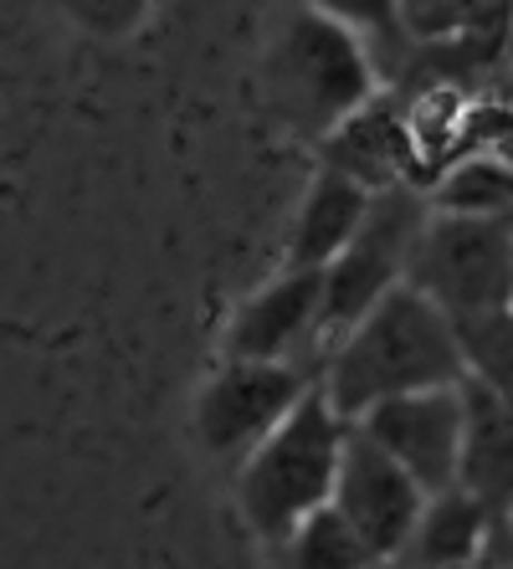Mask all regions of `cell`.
<instances>
[{"label":"cell","mask_w":513,"mask_h":569,"mask_svg":"<svg viewBox=\"0 0 513 569\" xmlns=\"http://www.w3.org/2000/svg\"><path fill=\"white\" fill-rule=\"evenodd\" d=\"M406 282L452 323L509 313L513 303V216L432 211L416 237Z\"/></svg>","instance_id":"277c9868"},{"label":"cell","mask_w":513,"mask_h":569,"mask_svg":"<svg viewBox=\"0 0 513 569\" xmlns=\"http://www.w3.org/2000/svg\"><path fill=\"white\" fill-rule=\"evenodd\" d=\"M159 0H52V11L62 16L67 27L88 41H103V47H119L134 31L155 16Z\"/></svg>","instance_id":"ac0fdd59"},{"label":"cell","mask_w":513,"mask_h":569,"mask_svg":"<svg viewBox=\"0 0 513 569\" xmlns=\"http://www.w3.org/2000/svg\"><path fill=\"white\" fill-rule=\"evenodd\" d=\"M462 451H457V488L503 523L513 508V411L487 385L462 375Z\"/></svg>","instance_id":"8fae6325"},{"label":"cell","mask_w":513,"mask_h":569,"mask_svg":"<svg viewBox=\"0 0 513 569\" xmlns=\"http://www.w3.org/2000/svg\"><path fill=\"white\" fill-rule=\"evenodd\" d=\"M318 385V370L303 365H263V359H221V370L200 385L190 431L211 462L237 472L247 451Z\"/></svg>","instance_id":"8992f818"},{"label":"cell","mask_w":513,"mask_h":569,"mask_svg":"<svg viewBox=\"0 0 513 569\" xmlns=\"http://www.w3.org/2000/svg\"><path fill=\"white\" fill-rule=\"evenodd\" d=\"M359 437L401 462L426 492L457 488V451H462V390L436 385V390H411L369 406L359 421H349Z\"/></svg>","instance_id":"52a82bcc"},{"label":"cell","mask_w":513,"mask_h":569,"mask_svg":"<svg viewBox=\"0 0 513 569\" xmlns=\"http://www.w3.org/2000/svg\"><path fill=\"white\" fill-rule=\"evenodd\" d=\"M426 200L447 216H513V164L503 154H457Z\"/></svg>","instance_id":"5bb4252c"},{"label":"cell","mask_w":513,"mask_h":569,"mask_svg":"<svg viewBox=\"0 0 513 569\" xmlns=\"http://www.w3.org/2000/svg\"><path fill=\"white\" fill-rule=\"evenodd\" d=\"M277 555H283V569H385L334 508H318L314 518H303L298 529L277 543Z\"/></svg>","instance_id":"9a60e30c"},{"label":"cell","mask_w":513,"mask_h":569,"mask_svg":"<svg viewBox=\"0 0 513 569\" xmlns=\"http://www.w3.org/2000/svg\"><path fill=\"white\" fill-rule=\"evenodd\" d=\"M422 503H426L422 482L349 426L329 508L369 543V555L381 559V565L406 543V533H411V523H416V513H422Z\"/></svg>","instance_id":"ba28073f"},{"label":"cell","mask_w":513,"mask_h":569,"mask_svg":"<svg viewBox=\"0 0 513 569\" xmlns=\"http://www.w3.org/2000/svg\"><path fill=\"white\" fill-rule=\"evenodd\" d=\"M493 518L462 488L426 492L422 513L411 523L406 543L385 559V569H477V559L493 543Z\"/></svg>","instance_id":"7c38bea8"},{"label":"cell","mask_w":513,"mask_h":569,"mask_svg":"<svg viewBox=\"0 0 513 569\" xmlns=\"http://www.w3.org/2000/svg\"><path fill=\"white\" fill-rule=\"evenodd\" d=\"M226 359H263V365H303L324 349V272L283 267L267 288L241 298L221 333Z\"/></svg>","instance_id":"9c48e42d"},{"label":"cell","mask_w":513,"mask_h":569,"mask_svg":"<svg viewBox=\"0 0 513 569\" xmlns=\"http://www.w3.org/2000/svg\"><path fill=\"white\" fill-rule=\"evenodd\" d=\"M344 437H349V421L334 411L329 396L314 385V390L247 451V462L237 467V508L257 539L277 549L303 518H314L318 508H329L339 457H344Z\"/></svg>","instance_id":"7a4b0ae2"},{"label":"cell","mask_w":513,"mask_h":569,"mask_svg":"<svg viewBox=\"0 0 513 569\" xmlns=\"http://www.w3.org/2000/svg\"><path fill=\"white\" fill-rule=\"evenodd\" d=\"M365 211H369V190L355 186L349 174L318 164L314 180L298 196V216H293V231H288V267L324 272L355 241Z\"/></svg>","instance_id":"4fadbf2b"},{"label":"cell","mask_w":513,"mask_h":569,"mask_svg":"<svg viewBox=\"0 0 513 569\" xmlns=\"http://www.w3.org/2000/svg\"><path fill=\"white\" fill-rule=\"evenodd\" d=\"M452 6L457 0H401V21H406L411 41H436L452 31Z\"/></svg>","instance_id":"d6986e66"},{"label":"cell","mask_w":513,"mask_h":569,"mask_svg":"<svg viewBox=\"0 0 513 569\" xmlns=\"http://www.w3.org/2000/svg\"><path fill=\"white\" fill-rule=\"evenodd\" d=\"M462 375H467V359H462L457 323L426 292L401 282L329 345L318 390L344 421H359L381 400L462 385Z\"/></svg>","instance_id":"6da1fadb"},{"label":"cell","mask_w":513,"mask_h":569,"mask_svg":"<svg viewBox=\"0 0 513 569\" xmlns=\"http://www.w3.org/2000/svg\"><path fill=\"white\" fill-rule=\"evenodd\" d=\"M375 82H381V67L365 41L308 6H293L283 16L263 57V88L273 113L314 144L381 93Z\"/></svg>","instance_id":"3957f363"},{"label":"cell","mask_w":513,"mask_h":569,"mask_svg":"<svg viewBox=\"0 0 513 569\" xmlns=\"http://www.w3.org/2000/svg\"><path fill=\"white\" fill-rule=\"evenodd\" d=\"M509 318H513V303H509Z\"/></svg>","instance_id":"44dd1931"},{"label":"cell","mask_w":513,"mask_h":569,"mask_svg":"<svg viewBox=\"0 0 513 569\" xmlns=\"http://www.w3.org/2000/svg\"><path fill=\"white\" fill-rule=\"evenodd\" d=\"M503 529H509V533H513V508H509V518H503Z\"/></svg>","instance_id":"ffe728a7"},{"label":"cell","mask_w":513,"mask_h":569,"mask_svg":"<svg viewBox=\"0 0 513 569\" xmlns=\"http://www.w3.org/2000/svg\"><path fill=\"white\" fill-rule=\"evenodd\" d=\"M426 216H432V200L416 186H391L369 196L355 241L324 267V355L355 318H365L385 292L406 282Z\"/></svg>","instance_id":"5b68a950"},{"label":"cell","mask_w":513,"mask_h":569,"mask_svg":"<svg viewBox=\"0 0 513 569\" xmlns=\"http://www.w3.org/2000/svg\"><path fill=\"white\" fill-rule=\"evenodd\" d=\"M298 6L339 21L344 31H355L369 47V57H381V52L395 57L411 47V31L401 21V0H298Z\"/></svg>","instance_id":"e0dca14e"},{"label":"cell","mask_w":513,"mask_h":569,"mask_svg":"<svg viewBox=\"0 0 513 569\" xmlns=\"http://www.w3.org/2000/svg\"><path fill=\"white\" fill-rule=\"evenodd\" d=\"M318 159L329 170L349 174L355 186H365L369 196L391 186H416V149L406 133V108H395L391 98H369L359 113L339 123L334 133L318 139Z\"/></svg>","instance_id":"30bf717a"},{"label":"cell","mask_w":513,"mask_h":569,"mask_svg":"<svg viewBox=\"0 0 513 569\" xmlns=\"http://www.w3.org/2000/svg\"><path fill=\"white\" fill-rule=\"evenodd\" d=\"M457 339H462L467 375L477 385H487L513 411V318L509 313L467 318V323H457Z\"/></svg>","instance_id":"2e32d148"}]
</instances>
